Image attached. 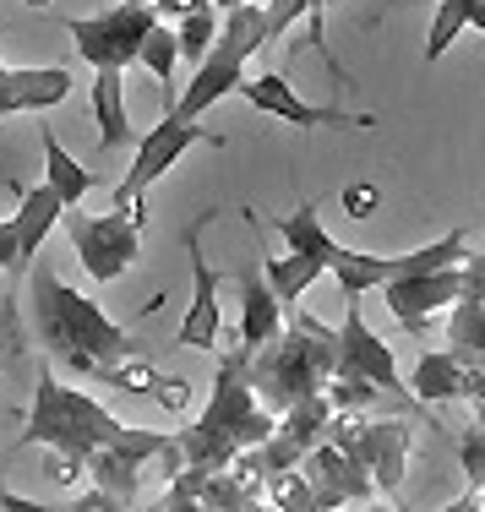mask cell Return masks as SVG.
<instances>
[{
    "label": "cell",
    "mask_w": 485,
    "mask_h": 512,
    "mask_svg": "<svg viewBox=\"0 0 485 512\" xmlns=\"http://www.w3.org/2000/svg\"><path fill=\"white\" fill-rule=\"evenodd\" d=\"M22 306H28V322L39 333L44 355L55 365L77 376H93V382H109L120 393H148L153 387V365L137 360V344L131 333L109 316L99 300H88L82 289H71L60 273L33 262L22 273Z\"/></svg>",
    "instance_id": "6da1fadb"
},
{
    "label": "cell",
    "mask_w": 485,
    "mask_h": 512,
    "mask_svg": "<svg viewBox=\"0 0 485 512\" xmlns=\"http://www.w3.org/2000/svg\"><path fill=\"white\" fill-rule=\"evenodd\" d=\"M333 365H338V338L333 327L317 322L306 311H289L284 316V333L273 338L262 355H251L246 376H251V393L268 414H284L306 398H322V387L333 382Z\"/></svg>",
    "instance_id": "7a4b0ae2"
},
{
    "label": "cell",
    "mask_w": 485,
    "mask_h": 512,
    "mask_svg": "<svg viewBox=\"0 0 485 512\" xmlns=\"http://www.w3.org/2000/svg\"><path fill=\"white\" fill-rule=\"evenodd\" d=\"M126 436V425L109 414L93 393L82 387H66L60 376L44 365L39 371V387H33V409H28V425H22L17 447H50V453H66V458H82L99 453V447H115Z\"/></svg>",
    "instance_id": "3957f363"
},
{
    "label": "cell",
    "mask_w": 485,
    "mask_h": 512,
    "mask_svg": "<svg viewBox=\"0 0 485 512\" xmlns=\"http://www.w3.org/2000/svg\"><path fill=\"white\" fill-rule=\"evenodd\" d=\"M322 442H333L338 453H349L360 463V474L371 480L377 496H398L409 474V420L387 414V420H371V414H333Z\"/></svg>",
    "instance_id": "277c9868"
},
{
    "label": "cell",
    "mask_w": 485,
    "mask_h": 512,
    "mask_svg": "<svg viewBox=\"0 0 485 512\" xmlns=\"http://www.w3.org/2000/svg\"><path fill=\"white\" fill-rule=\"evenodd\" d=\"M246 355L240 349H218V376H213V393H208V409L197 414L202 431L224 436L235 453H251V447H262L273 436L278 414H268L257 404V393H251V376H246Z\"/></svg>",
    "instance_id": "5b68a950"
},
{
    "label": "cell",
    "mask_w": 485,
    "mask_h": 512,
    "mask_svg": "<svg viewBox=\"0 0 485 512\" xmlns=\"http://www.w3.org/2000/svg\"><path fill=\"white\" fill-rule=\"evenodd\" d=\"M191 148H218V137L202 126V120H175V115H164L153 131H142V137H137V153H131V169L115 180V213H126V218H137V224H142L148 186H153V180H164Z\"/></svg>",
    "instance_id": "8992f818"
},
{
    "label": "cell",
    "mask_w": 485,
    "mask_h": 512,
    "mask_svg": "<svg viewBox=\"0 0 485 512\" xmlns=\"http://www.w3.org/2000/svg\"><path fill=\"white\" fill-rule=\"evenodd\" d=\"M159 28L153 6H137V0H120L109 11H93V17H66V33L77 44V60H88L93 71H120L142 55V39Z\"/></svg>",
    "instance_id": "52a82bcc"
},
{
    "label": "cell",
    "mask_w": 485,
    "mask_h": 512,
    "mask_svg": "<svg viewBox=\"0 0 485 512\" xmlns=\"http://www.w3.org/2000/svg\"><path fill=\"white\" fill-rule=\"evenodd\" d=\"M66 235L93 284H115L142 256V224L126 213H82L77 207V213H66Z\"/></svg>",
    "instance_id": "ba28073f"
},
{
    "label": "cell",
    "mask_w": 485,
    "mask_h": 512,
    "mask_svg": "<svg viewBox=\"0 0 485 512\" xmlns=\"http://www.w3.org/2000/svg\"><path fill=\"white\" fill-rule=\"evenodd\" d=\"M344 322L333 327V338H338V365H333V376H349V382H366V387H377V393H387L398 409H409V387H404V376H398V360H393V349L382 344L377 333L366 327V316H360V300H344Z\"/></svg>",
    "instance_id": "9c48e42d"
},
{
    "label": "cell",
    "mask_w": 485,
    "mask_h": 512,
    "mask_svg": "<svg viewBox=\"0 0 485 512\" xmlns=\"http://www.w3.org/2000/svg\"><path fill=\"white\" fill-rule=\"evenodd\" d=\"M202 224H208V218H197V224L180 235L186 262H191V306H186V316H180V327H175V349L218 355V349H224V300H218L213 262L202 256Z\"/></svg>",
    "instance_id": "30bf717a"
},
{
    "label": "cell",
    "mask_w": 485,
    "mask_h": 512,
    "mask_svg": "<svg viewBox=\"0 0 485 512\" xmlns=\"http://www.w3.org/2000/svg\"><path fill=\"white\" fill-rule=\"evenodd\" d=\"M240 99L262 115H278L300 131H317V126H371V115H349V109H333V104H306L295 88H289L284 71H262V77H246L240 82Z\"/></svg>",
    "instance_id": "8fae6325"
},
{
    "label": "cell",
    "mask_w": 485,
    "mask_h": 512,
    "mask_svg": "<svg viewBox=\"0 0 485 512\" xmlns=\"http://www.w3.org/2000/svg\"><path fill=\"white\" fill-rule=\"evenodd\" d=\"M458 295H464V262L458 267H442V273H426V278H398V284H382V300L409 333H426L431 316L453 311Z\"/></svg>",
    "instance_id": "7c38bea8"
},
{
    "label": "cell",
    "mask_w": 485,
    "mask_h": 512,
    "mask_svg": "<svg viewBox=\"0 0 485 512\" xmlns=\"http://www.w3.org/2000/svg\"><path fill=\"white\" fill-rule=\"evenodd\" d=\"M300 474H306L311 496H317L322 512H344V507H366L371 496V480L360 474V463L349 453H338L333 442H317L306 458H300Z\"/></svg>",
    "instance_id": "4fadbf2b"
},
{
    "label": "cell",
    "mask_w": 485,
    "mask_h": 512,
    "mask_svg": "<svg viewBox=\"0 0 485 512\" xmlns=\"http://www.w3.org/2000/svg\"><path fill=\"white\" fill-rule=\"evenodd\" d=\"M77 77L66 66H6L0 60V120L11 115H50L55 104L71 99Z\"/></svg>",
    "instance_id": "5bb4252c"
},
{
    "label": "cell",
    "mask_w": 485,
    "mask_h": 512,
    "mask_svg": "<svg viewBox=\"0 0 485 512\" xmlns=\"http://www.w3.org/2000/svg\"><path fill=\"white\" fill-rule=\"evenodd\" d=\"M447 355L485 365V251H469L464 262V295L447 311Z\"/></svg>",
    "instance_id": "9a60e30c"
},
{
    "label": "cell",
    "mask_w": 485,
    "mask_h": 512,
    "mask_svg": "<svg viewBox=\"0 0 485 512\" xmlns=\"http://www.w3.org/2000/svg\"><path fill=\"white\" fill-rule=\"evenodd\" d=\"M240 82H246V66H235V60H224L218 50H208L202 66H191V82L180 88V99L169 104V115H175V120H202L218 99L240 93Z\"/></svg>",
    "instance_id": "2e32d148"
},
{
    "label": "cell",
    "mask_w": 485,
    "mask_h": 512,
    "mask_svg": "<svg viewBox=\"0 0 485 512\" xmlns=\"http://www.w3.org/2000/svg\"><path fill=\"white\" fill-rule=\"evenodd\" d=\"M60 218H66V207H60V197L50 186H28V191H22L17 213H11V229H17V267H22V273L39 262L44 240L55 235Z\"/></svg>",
    "instance_id": "e0dca14e"
},
{
    "label": "cell",
    "mask_w": 485,
    "mask_h": 512,
    "mask_svg": "<svg viewBox=\"0 0 485 512\" xmlns=\"http://www.w3.org/2000/svg\"><path fill=\"white\" fill-rule=\"evenodd\" d=\"M404 387L415 404H458V398L469 404V365L458 355H447V349H426Z\"/></svg>",
    "instance_id": "ac0fdd59"
},
{
    "label": "cell",
    "mask_w": 485,
    "mask_h": 512,
    "mask_svg": "<svg viewBox=\"0 0 485 512\" xmlns=\"http://www.w3.org/2000/svg\"><path fill=\"white\" fill-rule=\"evenodd\" d=\"M278 333H284V306L262 284V273H246L240 278V355H262Z\"/></svg>",
    "instance_id": "d6986e66"
},
{
    "label": "cell",
    "mask_w": 485,
    "mask_h": 512,
    "mask_svg": "<svg viewBox=\"0 0 485 512\" xmlns=\"http://www.w3.org/2000/svg\"><path fill=\"white\" fill-rule=\"evenodd\" d=\"M39 148H44V186H50L55 197H60V207H66V213H77L82 197L99 186V175H93L88 164H77V158L60 148V137H55L50 126H44V120H39Z\"/></svg>",
    "instance_id": "ffe728a7"
},
{
    "label": "cell",
    "mask_w": 485,
    "mask_h": 512,
    "mask_svg": "<svg viewBox=\"0 0 485 512\" xmlns=\"http://www.w3.org/2000/svg\"><path fill=\"white\" fill-rule=\"evenodd\" d=\"M93 126H99V148H126L131 142V104L120 71H93Z\"/></svg>",
    "instance_id": "44dd1931"
},
{
    "label": "cell",
    "mask_w": 485,
    "mask_h": 512,
    "mask_svg": "<svg viewBox=\"0 0 485 512\" xmlns=\"http://www.w3.org/2000/svg\"><path fill=\"white\" fill-rule=\"evenodd\" d=\"M273 229L284 235V251H289V256H311V262H322V267H333V256L344 251V246H338V240L322 229V207H317V202H300L295 213H284Z\"/></svg>",
    "instance_id": "7402d4cb"
},
{
    "label": "cell",
    "mask_w": 485,
    "mask_h": 512,
    "mask_svg": "<svg viewBox=\"0 0 485 512\" xmlns=\"http://www.w3.org/2000/svg\"><path fill=\"white\" fill-rule=\"evenodd\" d=\"M322 273H327V267L311 262V256H289V251L284 256H262V284L273 289V300L284 306V316L300 311V295H306Z\"/></svg>",
    "instance_id": "603a6c76"
},
{
    "label": "cell",
    "mask_w": 485,
    "mask_h": 512,
    "mask_svg": "<svg viewBox=\"0 0 485 512\" xmlns=\"http://www.w3.org/2000/svg\"><path fill=\"white\" fill-rule=\"evenodd\" d=\"M268 44V17H262V6H240V11H224L218 17V39L213 50L224 60H235V66H246L251 55Z\"/></svg>",
    "instance_id": "cb8c5ba5"
},
{
    "label": "cell",
    "mask_w": 485,
    "mask_h": 512,
    "mask_svg": "<svg viewBox=\"0 0 485 512\" xmlns=\"http://www.w3.org/2000/svg\"><path fill=\"white\" fill-rule=\"evenodd\" d=\"M88 480H93L99 496L126 507L131 496H137V485H142V463L126 458L120 447H99V453H88Z\"/></svg>",
    "instance_id": "d4e9b609"
},
{
    "label": "cell",
    "mask_w": 485,
    "mask_h": 512,
    "mask_svg": "<svg viewBox=\"0 0 485 512\" xmlns=\"http://www.w3.org/2000/svg\"><path fill=\"white\" fill-rule=\"evenodd\" d=\"M327 278H338V289H344V300H360L366 289H382L387 278H393V256H377V251H338L333 267H327Z\"/></svg>",
    "instance_id": "484cf974"
},
{
    "label": "cell",
    "mask_w": 485,
    "mask_h": 512,
    "mask_svg": "<svg viewBox=\"0 0 485 512\" xmlns=\"http://www.w3.org/2000/svg\"><path fill=\"white\" fill-rule=\"evenodd\" d=\"M175 28V50H180V60H191V66H202L208 60V50H213V39H218V11L202 0V6H191L180 22H169Z\"/></svg>",
    "instance_id": "4316f807"
},
{
    "label": "cell",
    "mask_w": 485,
    "mask_h": 512,
    "mask_svg": "<svg viewBox=\"0 0 485 512\" xmlns=\"http://www.w3.org/2000/svg\"><path fill=\"white\" fill-rule=\"evenodd\" d=\"M142 66L153 71V82L164 88V115H169V104H175V66H180V50H175V28L169 22H159V28L142 39Z\"/></svg>",
    "instance_id": "83f0119b"
},
{
    "label": "cell",
    "mask_w": 485,
    "mask_h": 512,
    "mask_svg": "<svg viewBox=\"0 0 485 512\" xmlns=\"http://www.w3.org/2000/svg\"><path fill=\"white\" fill-rule=\"evenodd\" d=\"M322 398H327V409H333V414H366V409H387V404H393L387 393H377V387H366V382H349V376H333V382L322 387Z\"/></svg>",
    "instance_id": "f1b7e54d"
},
{
    "label": "cell",
    "mask_w": 485,
    "mask_h": 512,
    "mask_svg": "<svg viewBox=\"0 0 485 512\" xmlns=\"http://www.w3.org/2000/svg\"><path fill=\"white\" fill-rule=\"evenodd\" d=\"M464 28H469V22H464V0H436L431 28H426V60H442Z\"/></svg>",
    "instance_id": "f546056e"
},
{
    "label": "cell",
    "mask_w": 485,
    "mask_h": 512,
    "mask_svg": "<svg viewBox=\"0 0 485 512\" xmlns=\"http://www.w3.org/2000/svg\"><path fill=\"white\" fill-rule=\"evenodd\" d=\"M458 463H464V480H469V496L485 502V431L475 420L458 431Z\"/></svg>",
    "instance_id": "4dcf8cb0"
},
{
    "label": "cell",
    "mask_w": 485,
    "mask_h": 512,
    "mask_svg": "<svg viewBox=\"0 0 485 512\" xmlns=\"http://www.w3.org/2000/svg\"><path fill=\"white\" fill-rule=\"evenodd\" d=\"M262 17H268V44H273V39H284L295 22H311V0H268Z\"/></svg>",
    "instance_id": "1f68e13d"
},
{
    "label": "cell",
    "mask_w": 485,
    "mask_h": 512,
    "mask_svg": "<svg viewBox=\"0 0 485 512\" xmlns=\"http://www.w3.org/2000/svg\"><path fill=\"white\" fill-rule=\"evenodd\" d=\"M148 398H159V404L169 414H180V409H191V387L180 382V376H153V387H148Z\"/></svg>",
    "instance_id": "d6a6232c"
},
{
    "label": "cell",
    "mask_w": 485,
    "mask_h": 512,
    "mask_svg": "<svg viewBox=\"0 0 485 512\" xmlns=\"http://www.w3.org/2000/svg\"><path fill=\"white\" fill-rule=\"evenodd\" d=\"M382 207V191L371 186V180H355V186H344V213L349 218H371Z\"/></svg>",
    "instance_id": "836d02e7"
},
{
    "label": "cell",
    "mask_w": 485,
    "mask_h": 512,
    "mask_svg": "<svg viewBox=\"0 0 485 512\" xmlns=\"http://www.w3.org/2000/svg\"><path fill=\"white\" fill-rule=\"evenodd\" d=\"M322 11H327V0H311V50H322V60L333 66V82H349L344 71H338V60L327 55V39H322Z\"/></svg>",
    "instance_id": "e575fe53"
},
{
    "label": "cell",
    "mask_w": 485,
    "mask_h": 512,
    "mask_svg": "<svg viewBox=\"0 0 485 512\" xmlns=\"http://www.w3.org/2000/svg\"><path fill=\"white\" fill-rule=\"evenodd\" d=\"M159 512H208V507H202V502H197V496H191V491H186V485H180V480H169V491H164Z\"/></svg>",
    "instance_id": "d590c367"
},
{
    "label": "cell",
    "mask_w": 485,
    "mask_h": 512,
    "mask_svg": "<svg viewBox=\"0 0 485 512\" xmlns=\"http://www.w3.org/2000/svg\"><path fill=\"white\" fill-rule=\"evenodd\" d=\"M0 273H22V267H17V229H11V218H0Z\"/></svg>",
    "instance_id": "8d00e7d4"
},
{
    "label": "cell",
    "mask_w": 485,
    "mask_h": 512,
    "mask_svg": "<svg viewBox=\"0 0 485 512\" xmlns=\"http://www.w3.org/2000/svg\"><path fill=\"white\" fill-rule=\"evenodd\" d=\"M66 512H126V507L109 502V496H99V491H82V496H71V502H66Z\"/></svg>",
    "instance_id": "74e56055"
},
{
    "label": "cell",
    "mask_w": 485,
    "mask_h": 512,
    "mask_svg": "<svg viewBox=\"0 0 485 512\" xmlns=\"http://www.w3.org/2000/svg\"><path fill=\"white\" fill-rule=\"evenodd\" d=\"M0 512H60V507L33 502V496H17V491H6V485H0Z\"/></svg>",
    "instance_id": "f35d334b"
},
{
    "label": "cell",
    "mask_w": 485,
    "mask_h": 512,
    "mask_svg": "<svg viewBox=\"0 0 485 512\" xmlns=\"http://www.w3.org/2000/svg\"><path fill=\"white\" fill-rule=\"evenodd\" d=\"M442 512H485V502H480V496H464V502H447Z\"/></svg>",
    "instance_id": "ab89813d"
},
{
    "label": "cell",
    "mask_w": 485,
    "mask_h": 512,
    "mask_svg": "<svg viewBox=\"0 0 485 512\" xmlns=\"http://www.w3.org/2000/svg\"><path fill=\"white\" fill-rule=\"evenodd\" d=\"M208 6L218 11V17H224V11H240V6H251V0H208Z\"/></svg>",
    "instance_id": "60d3db41"
},
{
    "label": "cell",
    "mask_w": 485,
    "mask_h": 512,
    "mask_svg": "<svg viewBox=\"0 0 485 512\" xmlns=\"http://www.w3.org/2000/svg\"><path fill=\"white\" fill-rule=\"evenodd\" d=\"M360 512H398V507H393V502H366Z\"/></svg>",
    "instance_id": "b9f144b4"
},
{
    "label": "cell",
    "mask_w": 485,
    "mask_h": 512,
    "mask_svg": "<svg viewBox=\"0 0 485 512\" xmlns=\"http://www.w3.org/2000/svg\"><path fill=\"white\" fill-rule=\"evenodd\" d=\"M469 420H475V425H480V431H485V404H475V414H469Z\"/></svg>",
    "instance_id": "7bdbcfd3"
},
{
    "label": "cell",
    "mask_w": 485,
    "mask_h": 512,
    "mask_svg": "<svg viewBox=\"0 0 485 512\" xmlns=\"http://www.w3.org/2000/svg\"><path fill=\"white\" fill-rule=\"evenodd\" d=\"M22 6H50V0H22Z\"/></svg>",
    "instance_id": "ee69618b"
},
{
    "label": "cell",
    "mask_w": 485,
    "mask_h": 512,
    "mask_svg": "<svg viewBox=\"0 0 485 512\" xmlns=\"http://www.w3.org/2000/svg\"><path fill=\"white\" fill-rule=\"evenodd\" d=\"M257 512H273V507H268V502H257Z\"/></svg>",
    "instance_id": "f6af8a7d"
},
{
    "label": "cell",
    "mask_w": 485,
    "mask_h": 512,
    "mask_svg": "<svg viewBox=\"0 0 485 512\" xmlns=\"http://www.w3.org/2000/svg\"><path fill=\"white\" fill-rule=\"evenodd\" d=\"M137 6H159V0H137Z\"/></svg>",
    "instance_id": "bcb514c9"
}]
</instances>
